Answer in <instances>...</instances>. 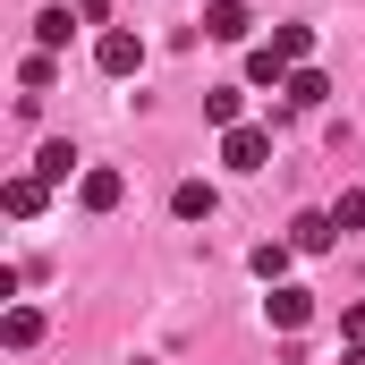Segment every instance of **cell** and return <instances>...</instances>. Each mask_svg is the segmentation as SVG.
Segmentation results:
<instances>
[{
  "label": "cell",
  "mask_w": 365,
  "mask_h": 365,
  "mask_svg": "<svg viewBox=\"0 0 365 365\" xmlns=\"http://www.w3.org/2000/svg\"><path fill=\"white\" fill-rule=\"evenodd\" d=\"M93 68H102V77H136V68H145V43H136L128 26H102V43H93Z\"/></svg>",
  "instance_id": "6da1fadb"
},
{
  "label": "cell",
  "mask_w": 365,
  "mask_h": 365,
  "mask_svg": "<svg viewBox=\"0 0 365 365\" xmlns=\"http://www.w3.org/2000/svg\"><path fill=\"white\" fill-rule=\"evenodd\" d=\"M212 204H221V195H212L204 179H179V195H170V212H179V221H212Z\"/></svg>",
  "instance_id": "7c38bea8"
},
{
  "label": "cell",
  "mask_w": 365,
  "mask_h": 365,
  "mask_svg": "<svg viewBox=\"0 0 365 365\" xmlns=\"http://www.w3.org/2000/svg\"><path fill=\"white\" fill-rule=\"evenodd\" d=\"M272 323H280V331H306V323H314V297L280 280V289H272Z\"/></svg>",
  "instance_id": "8992f818"
},
{
  "label": "cell",
  "mask_w": 365,
  "mask_h": 365,
  "mask_svg": "<svg viewBox=\"0 0 365 365\" xmlns=\"http://www.w3.org/2000/svg\"><path fill=\"white\" fill-rule=\"evenodd\" d=\"M204 119H212V128H247V93H238V86H212V93H204Z\"/></svg>",
  "instance_id": "30bf717a"
},
{
  "label": "cell",
  "mask_w": 365,
  "mask_h": 365,
  "mask_svg": "<svg viewBox=\"0 0 365 365\" xmlns=\"http://www.w3.org/2000/svg\"><path fill=\"white\" fill-rule=\"evenodd\" d=\"M349 349H365V306H349Z\"/></svg>",
  "instance_id": "ac0fdd59"
},
{
  "label": "cell",
  "mask_w": 365,
  "mask_h": 365,
  "mask_svg": "<svg viewBox=\"0 0 365 365\" xmlns=\"http://www.w3.org/2000/svg\"><path fill=\"white\" fill-rule=\"evenodd\" d=\"M68 170H77V145H68V136H51V145L34 153V179H43V187H60Z\"/></svg>",
  "instance_id": "9c48e42d"
},
{
  "label": "cell",
  "mask_w": 365,
  "mask_h": 365,
  "mask_svg": "<svg viewBox=\"0 0 365 365\" xmlns=\"http://www.w3.org/2000/svg\"><path fill=\"white\" fill-rule=\"evenodd\" d=\"M204 34H212V43H247V34H255L247 0H204Z\"/></svg>",
  "instance_id": "3957f363"
},
{
  "label": "cell",
  "mask_w": 365,
  "mask_h": 365,
  "mask_svg": "<svg viewBox=\"0 0 365 365\" xmlns=\"http://www.w3.org/2000/svg\"><path fill=\"white\" fill-rule=\"evenodd\" d=\"M51 77H60V68H51V51H34V60H26V102H34V93L51 86Z\"/></svg>",
  "instance_id": "e0dca14e"
},
{
  "label": "cell",
  "mask_w": 365,
  "mask_h": 365,
  "mask_svg": "<svg viewBox=\"0 0 365 365\" xmlns=\"http://www.w3.org/2000/svg\"><path fill=\"white\" fill-rule=\"evenodd\" d=\"M221 162L247 179V170H264L272 162V128H221Z\"/></svg>",
  "instance_id": "7a4b0ae2"
},
{
  "label": "cell",
  "mask_w": 365,
  "mask_h": 365,
  "mask_svg": "<svg viewBox=\"0 0 365 365\" xmlns=\"http://www.w3.org/2000/svg\"><path fill=\"white\" fill-rule=\"evenodd\" d=\"M340 365H365V349H349V357H340Z\"/></svg>",
  "instance_id": "d6986e66"
},
{
  "label": "cell",
  "mask_w": 365,
  "mask_h": 365,
  "mask_svg": "<svg viewBox=\"0 0 365 365\" xmlns=\"http://www.w3.org/2000/svg\"><path fill=\"white\" fill-rule=\"evenodd\" d=\"M68 34H77V17H68V9H43V17H34V43H43V51H60Z\"/></svg>",
  "instance_id": "9a60e30c"
},
{
  "label": "cell",
  "mask_w": 365,
  "mask_h": 365,
  "mask_svg": "<svg viewBox=\"0 0 365 365\" xmlns=\"http://www.w3.org/2000/svg\"><path fill=\"white\" fill-rule=\"evenodd\" d=\"M43 195H51V187L34 179V170H26V179H9V187H0V204H9L17 221H34V212H43Z\"/></svg>",
  "instance_id": "8fae6325"
},
{
  "label": "cell",
  "mask_w": 365,
  "mask_h": 365,
  "mask_svg": "<svg viewBox=\"0 0 365 365\" xmlns=\"http://www.w3.org/2000/svg\"><path fill=\"white\" fill-rule=\"evenodd\" d=\"M331 230H340V238H349V230H365V187H349V195L331 204Z\"/></svg>",
  "instance_id": "2e32d148"
},
{
  "label": "cell",
  "mask_w": 365,
  "mask_h": 365,
  "mask_svg": "<svg viewBox=\"0 0 365 365\" xmlns=\"http://www.w3.org/2000/svg\"><path fill=\"white\" fill-rule=\"evenodd\" d=\"M272 51L289 68H306V60H314V26H272Z\"/></svg>",
  "instance_id": "4fadbf2b"
},
{
  "label": "cell",
  "mask_w": 365,
  "mask_h": 365,
  "mask_svg": "<svg viewBox=\"0 0 365 365\" xmlns=\"http://www.w3.org/2000/svg\"><path fill=\"white\" fill-rule=\"evenodd\" d=\"M331 238H340V230H331V212H297V221H289V247H297V255H323Z\"/></svg>",
  "instance_id": "5b68a950"
},
{
  "label": "cell",
  "mask_w": 365,
  "mask_h": 365,
  "mask_svg": "<svg viewBox=\"0 0 365 365\" xmlns=\"http://www.w3.org/2000/svg\"><path fill=\"white\" fill-rule=\"evenodd\" d=\"M0 340H9V349H34V340H43V306H9V314H0Z\"/></svg>",
  "instance_id": "ba28073f"
},
{
  "label": "cell",
  "mask_w": 365,
  "mask_h": 365,
  "mask_svg": "<svg viewBox=\"0 0 365 365\" xmlns=\"http://www.w3.org/2000/svg\"><path fill=\"white\" fill-rule=\"evenodd\" d=\"M289 255H297V247H289V238H272V247H255L247 264H255V280H272V289H280V272H289Z\"/></svg>",
  "instance_id": "5bb4252c"
},
{
  "label": "cell",
  "mask_w": 365,
  "mask_h": 365,
  "mask_svg": "<svg viewBox=\"0 0 365 365\" xmlns=\"http://www.w3.org/2000/svg\"><path fill=\"white\" fill-rule=\"evenodd\" d=\"M119 195H128L119 170H86V179H77V204H86V212H119Z\"/></svg>",
  "instance_id": "277c9868"
},
{
  "label": "cell",
  "mask_w": 365,
  "mask_h": 365,
  "mask_svg": "<svg viewBox=\"0 0 365 365\" xmlns=\"http://www.w3.org/2000/svg\"><path fill=\"white\" fill-rule=\"evenodd\" d=\"M289 102H297V110H323V102H331V77H323V68H314V60H306V68H297V77H289Z\"/></svg>",
  "instance_id": "52a82bcc"
}]
</instances>
